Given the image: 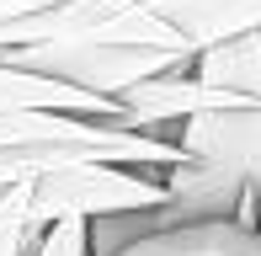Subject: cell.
I'll use <instances>...</instances> for the list:
<instances>
[{"label": "cell", "mask_w": 261, "mask_h": 256, "mask_svg": "<svg viewBox=\"0 0 261 256\" xmlns=\"http://www.w3.org/2000/svg\"><path fill=\"white\" fill-rule=\"evenodd\" d=\"M0 59L117 101V91L139 86L149 75H165V69H187L197 54L192 48H139V43H43V48H6Z\"/></svg>", "instance_id": "1"}, {"label": "cell", "mask_w": 261, "mask_h": 256, "mask_svg": "<svg viewBox=\"0 0 261 256\" xmlns=\"http://www.w3.org/2000/svg\"><path fill=\"white\" fill-rule=\"evenodd\" d=\"M192 48H213L240 32H261V0H144Z\"/></svg>", "instance_id": "2"}, {"label": "cell", "mask_w": 261, "mask_h": 256, "mask_svg": "<svg viewBox=\"0 0 261 256\" xmlns=\"http://www.w3.org/2000/svg\"><path fill=\"white\" fill-rule=\"evenodd\" d=\"M117 256H261V229L240 219H213V224H176L139 235Z\"/></svg>", "instance_id": "3"}, {"label": "cell", "mask_w": 261, "mask_h": 256, "mask_svg": "<svg viewBox=\"0 0 261 256\" xmlns=\"http://www.w3.org/2000/svg\"><path fill=\"white\" fill-rule=\"evenodd\" d=\"M27 107H48V112H86V118H117V101L96 96V91L64 86L54 75L21 69L0 59V112H27Z\"/></svg>", "instance_id": "4"}, {"label": "cell", "mask_w": 261, "mask_h": 256, "mask_svg": "<svg viewBox=\"0 0 261 256\" xmlns=\"http://www.w3.org/2000/svg\"><path fill=\"white\" fill-rule=\"evenodd\" d=\"M192 75H203L224 91H245V96L261 101V32H240V38H224L213 48H197Z\"/></svg>", "instance_id": "5"}, {"label": "cell", "mask_w": 261, "mask_h": 256, "mask_svg": "<svg viewBox=\"0 0 261 256\" xmlns=\"http://www.w3.org/2000/svg\"><path fill=\"white\" fill-rule=\"evenodd\" d=\"M43 240L38 219H32V182L0 187V256H32Z\"/></svg>", "instance_id": "6"}, {"label": "cell", "mask_w": 261, "mask_h": 256, "mask_svg": "<svg viewBox=\"0 0 261 256\" xmlns=\"http://www.w3.org/2000/svg\"><path fill=\"white\" fill-rule=\"evenodd\" d=\"M32 256H91V246H86V219H59V224H48Z\"/></svg>", "instance_id": "7"}, {"label": "cell", "mask_w": 261, "mask_h": 256, "mask_svg": "<svg viewBox=\"0 0 261 256\" xmlns=\"http://www.w3.org/2000/svg\"><path fill=\"white\" fill-rule=\"evenodd\" d=\"M38 6H59V0H0V21L21 16V11H38Z\"/></svg>", "instance_id": "8"}, {"label": "cell", "mask_w": 261, "mask_h": 256, "mask_svg": "<svg viewBox=\"0 0 261 256\" xmlns=\"http://www.w3.org/2000/svg\"><path fill=\"white\" fill-rule=\"evenodd\" d=\"M139 6H144V0H139Z\"/></svg>", "instance_id": "9"}]
</instances>
